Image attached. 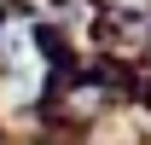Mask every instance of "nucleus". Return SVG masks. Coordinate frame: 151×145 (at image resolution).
Segmentation results:
<instances>
[{"instance_id":"1","label":"nucleus","mask_w":151,"mask_h":145,"mask_svg":"<svg viewBox=\"0 0 151 145\" xmlns=\"http://www.w3.org/2000/svg\"><path fill=\"white\" fill-rule=\"evenodd\" d=\"M0 58L12 64V70H35V41H29V29L23 23H6V35H0Z\"/></svg>"}]
</instances>
